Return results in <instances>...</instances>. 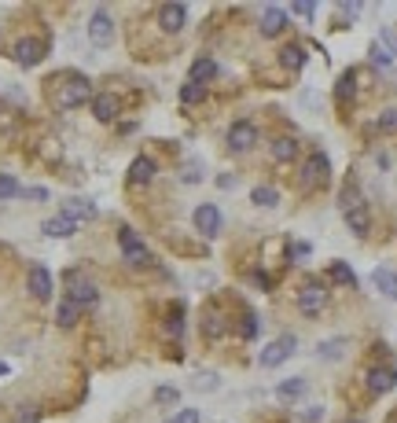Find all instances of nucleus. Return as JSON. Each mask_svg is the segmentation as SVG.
Returning <instances> with one entry per match:
<instances>
[{"mask_svg": "<svg viewBox=\"0 0 397 423\" xmlns=\"http://www.w3.org/2000/svg\"><path fill=\"white\" fill-rule=\"evenodd\" d=\"M81 103H92V85H89V77L74 74V77H66V85H59L56 107H59V111H74V107H81Z\"/></svg>", "mask_w": 397, "mask_h": 423, "instance_id": "f257e3e1", "label": "nucleus"}, {"mask_svg": "<svg viewBox=\"0 0 397 423\" xmlns=\"http://www.w3.org/2000/svg\"><path fill=\"white\" fill-rule=\"evenodd\" d=\"M327 181H331V158L324 151H313L302 166V188L320 191V188H327Z\"/></svg>", "mask_w": 397, "mask_h": 423, "instance_id": "f03ea898", "label": "nucleus"}, {"mask_svg": "<svg viewBox=\"0 0 397 423\" xmlns=\"http://www.w3.org/2000/svg\"><path fill=\"white\" fill-rule=\"evenodd\" d=\"M66 302H74L77 309L96 305L99 302V287L92 280H85L81 272H70V276H66Z\"/></svg>", "mask_w": 397, "mask_h": 423, "instance_id": "7ed1b4c3", "label": "nucleus"}, {"mask_svg": "<svg viewBox=\"0 0 397 423\" xmlns=\"http://www.w3.org/2000/svg\"><path fill=\"white\" fill-rule=\"evenodd\" d=\"M118 247H122V254H125V262L129 265H151L155 258H151V251H147V243L132 232V229H118Z\"/></svg>", "mask_w": 397, "mask_h": 423, "instance_id": "20e7f679", "label": "nucleus"}, {"mask_svg": "<svg viewBox=\"0 0 397 423\" xmlns=\"http://www.w3.org/2000/svg\"><path fill=\"white\" fill-rule=\"evenodd\" d=\"M258 144V125L251 118H236L228 125V151L232 155H243V151H251Z\"/></svg>", "mask_w": 397, "mask_h": 423, "instance_id": "39448f33", "label": "nucleus"}, {"mask_svg": "<svg viewBox=\"0 0 397 423\" xmlns=\"http://www.w3.org/2000/svg\"><path fill=\"white\" fill-rule=\"evenodd\" d=\"M294 346H298V339H294V335H279V339H272V343L261 350L258 365H261V368H279V365H284L287 357L294 353Z\"/></svg>", "mask_w": 397, "mask_h": 423, "instance_id": "423d86ee", "label": "nucleus"}, {"mask_svg": "<svg viewBox=\"0 0 397 423\" xmlns=\"http://www.w3.org/2000/svg\"><path fill=\"white\" fill-rule=\"evenodd\" d=\"M191 225H195V232L198 236H221V210L213 206V203H203V206H195V214H191Z\"/></svg>", "mask_w": 397, "mask_h": 423, "instance_id": "0eeeda50", "label": "nucleus"}, {"mask_svg": "<svg viewBox=\"0 0 397 423\" xmlns=\"http://www.w3.org/2000/svg\"><path fill=\"white\" fill-rule=\"evenodd\" d=\"M324 305H327V287L324 284H305L298 291V313L302 317H317Z\"/></svg>", "mask_w": 397, "mask_h": 423, "instance_id": "6e6552de", "label": "nucleus"}, {"mask_svg": "<svg viewBox=\"0 0 397 423\" xmlns=\"http://www.w3.org/2000/svg\"><path fill=\"white\" fill-rule=\"evenodd\" d=\"M342 217H346V225H350L353 236H368V229H372V203L357 199V203H350L342 210Z\"/></svg>", "mask_w": 397, "mask_h": 423, "instance_id": "1a4fd4ad", "label": "nucleus"}, {"mask_svg": "<svg viewBox=\"0 0 397 423\" xmlns=\"http://www.w3.org/2000/svg\"><path fill=\"white\" fill-rule=\"evenodd\" d=\"M44 52H48V44L41 41V37H19L15 41V63L19 67H37V63L44 59Z\"/></svg>", "mask_w": 397, "mask_h": 423, "instance_id": "9d476101", "label": "nucleus"}, {"mask_svg": "<svg viewBox=\"0 0 397 423\" xmlns=\"http://www.w3.org/2000/svg\"><path fill=\"white\" fill-rule=\"evenodd\" d=\"M287 23H291V11L279 8V4H269V8L261 11L258 30H261V37H279V34L287 30Z\"/></svg>", "mask_w": 397, "mask_h": 423, "instance_id": "9b49d317", "label": "nucleus"}, {"mask_svg": "<svg viewBox=\"0 0 397 423\" xmlns=\"http://www.w3.org/2000/svg\"><path fill=\"white\" fill-rule=\"evenodd\" d=\"M89 41L96 44V48H107L111 41H114V19L99 8V11H92V19H89Z\"/></svg>", "mask_w": 397, "mask_h": 423, "instance_id": "f8f14e48", "label": "nucleus"}, {"mask_svg": "<svg viewBox=\"0 0 397 423\" xmlns=\"http://www.w3.org/2000/svg\"><path fill=\"white\" fill-rule=\"evenodd\" d=\"M364 383H368L372 394H390V390L397 386V368L393 365H372Z\"/></svg>", "mask_w": 397, "mask_h": 423, "instance_id": "ddd939ff", "label": "nucleus"}, {"mask_svg": "<svg viewBox=\"0 0 397 423\" xmlns=\"http://www.w3.org/2000/svg\"><path fill=\"white\" fill-rule=\"evenodd\" d=\"M158 26L165 34H180L188 26V8L184 4H162L158 8Z\"/></svg>", "mask_w": 397, "mask_h": 423, "instance_id": "4468645a", "label": "nucleus"}, {"mask_svg": "<svg viewBox=\"0 0 397 423\" xmlns=\"http://www.w3.org/2000/svg\"><path fill=\"white\" fill-rule=\"evenodd\" d=\"M92 115H96V122H114L122 115V100L111 92H99V96H92Z\"/></svg>", "mask_w": 397, "mask_h": 423, "instance_id": "2eb2a0df", "label": "nucleus"}, {"mask_svg": "<svg viewBox=\"0 0 397 423\" xmlns=\"http://www.w3.org/2000/svg\"><path fill=\"white\" fill-rule=\"evenodd\" d=\"M155 173H158V162L147 158V155H137L132 166H129V184H151Z\"/></svg>", "mask_w": 397, "mask_h": 423, "instance_id": "dca6fc26", "label": "nucleus"}, {"mask_svg": "<svg viewBox=\"0 0 397 423\" xmlns=\"http://www.w3.org/2000/svg\"><path fill=\"white\" fill-rule=\"evenodd\" d=\"M30 295L37 298V302L52 298V272H48L44 265H33L30 269Z\"/></svg>", "mask_w": 397, "mask_h": 423, "instance_id": "f3484780", "label": "nucleus"}, {"mask_svg": "<svg viewBox=\"0 0 397 423\" xmlns=\"http://www.w3.org/2000/svg\"><path fill=\"white\" fill-rule=\"evenodd\" d=\"M218 74H221V67L210 56H195L191 67H188V81H195V85H206V81H213Z\"/></svg>", "mask_w": 397, "mask_h": 423, "instance_id": "a211bd4d", "label": "nucleus"}, {"mask_svg": "<svg viewBox=\"0 0 397 423\" xmlns=\"http://www.w3.org/2000/svg\"><path fill=\"white\" fill-rule=\"evenodd\" d=\"M41 232H44L48 239H70V236L77 232V221H70L66 214H56V217H48V221L41 225Z\"/></svg>", "mask_w": 397, "mask_h": 423, "instance_id": "6ab92c4d", "label": "nucleus"}, {"mask_svg": "<svg viewBox=\"0 0 397 423\" xmlns=\"http://www.w3.org/2000/svg\"><path fill=\"white\" fill-rule=\"evenodd\" d=\"M63 214L70 217V221H96V203H89V199H66V206H63Z\"/></svg>", "mask_w": 397, "mask_h": 423, "instance_id": "aec40b11", "label": "nucleus"}, {"mask_svg": "<svg viewBox=\"0 0 397 423\" xmlns=\"http://www.w3.org/2000/svg\"><path fill=\"white\" fill-rule=\"evenodd\" d=\"M353 96H357V70H346V74L339 77V85H335V100L350 107Z\"/></svg>", "mask_w": 397, "mask_h": 423, "instance_id": "412c9836", "label": "nucleus"}, {"mask_svg": "<svg viewBox=\"0 0 397 423\" xmlns=\"http://www.w3.org/2000/svg\"><path fill=\"white\" fill-rule=\"evenodd\" d=\"M269 151H272L276 162H294V158H298V140H294V137H276Z\"/></svg>", "mask_w": 397, "mask_h": 423, "instance_id": "4be33fe9", "label": "nucleus"}, {"mask_svg": "<svg viewBox=\"0 0 397 423\" xmlns=\"http://www.w3.org/2000/svg\"><path fill=\"white\" fill-rule=\"evenodd\" d=\"M305 394V376H291L276 386V398L279 401H294V398H302Z\"/></svg>", "mask_w": 397, "mask_h": 423, "instance_id": "5701e85b", "label": "nucleus"}, {"mask_svg": "<svg viewBox=\"0 0 397 423\" xmlns=\"http://www.w3.org/2000/svg\"><path fill=\"white\" fill-rule=\"evenodd\" d=\"M279 63H284V70H302L305 67V48L302 44H284Z\"/></svg>", "mask_w": 397, "mask_h": 423, "instance_id": "b1692460", "label": "nucleus"}, {"mask_svg": "<svg viewBox=\"0 0 397 423\" xmlns=\"http://www.w3.org/2000/svg\"><path fill=\"white\" fill-rule=\"evenodd\" d=\"M346 346H350L346 339H324V343L317 346V357L320 361H339V357L346 353Z\"/></svg>", "mask_w": 397, "mask_h": 423, "instance_id": "393cba45", "label": "nucleus"}, {"mask_svg": "<svg viewBox=\"0 0 397 423\" xmlns=\"http://www.w3.org/2000/svg\"><path fill=\"white\" fill-rule=\"evenodd\" d=\"M165 335H170V339L184 335V305H180V302L170 309V317H165Z\"/></svg>", "mask_w": 397, "mask_h": 423, "instance_id": "a878e982", "label": "nucleus"}, {"mask_svg": "<svg viewBox=\"0 0 397 423\" xmlns=\"http://www.w3.org/2000/svg\"><path fill=\"white\" fill-rule=\"evenodd\" d=\"M372 280H375V287L383 291L386 298H397V276H393L390 269H375V272H372Z\"/></svg>", "mask_w": 397, "mask_h": 423, "instance_id": "bb28decb", "label": "nucleus"}, {"mask_svg": "<svg viewBox=\"0 0 397 423\" xmlns=\"http://www.w3.org/2000/svg\"><path fill=\"white\" fill-rule=\"evenodd\" d=\"M203 335L206 339H221L225 335V320L218 309H206V317H203Z\"/></svg>", "mask_w": 397, "mask_h": 423, "instance_id": "cd10ccee", "label": "nucleus"}, {"mask_svg": "<svg viewBox=\"0 0 397 423\" xmlns=\"http://www.w3.org/2000/svg\"><path fill=\"white\" fill-rule=\"evenodd\" d=\"M206 100V85H195V81H188V85H180V103L191 107V103H203Z\"/></svg>", "mask_w": 397, "mask_h": 423, "instance_id": "c85d7f7f", "label": "nucleus"}, {"mask_svg": "<svg viewBox=\"0 0 397 423\" xmlns=\"http://www.w3.org/2000/svg\"><path fill=\"white\" fill-rule=\"evenodd\" d=\"M251 199H254L258 206H276V203H279V191H276L272 184H258V188L251 191Z\"/></svg>", "mask_w": 397, "mask_h": 423, "instance_id": "c756f323", "label": "nucleus"}, {"mask_svg": "<svg viewBox=\"0 0 397 423\" xmlns=\"http://www.w3.org/2000/svg\"><path fill=\"white\" fill-rule=\"evenodd\" d=\"M331 280L342 284V287H357V276H353V269L346 265V262H335V265H331Z\"/></svg>", "mask_w": 397, "mask_h": 423, "instance_id": "7c9ffc66", "label": "nucleus"}, {"mask_svg": "<svg viewBox=\"0 0 397 423\" xmlns=\"http://www.w3.org/2000/svg\"><path fill=\"white\" fill-rule=\"evenodd\" d=\"M77 313H81V309H77L74 302H63V305L56 309V320H59V328H74V324H77Z\"/></svg>", "mask_w": 397, "mask_h": 423, "instance_id": "2f4dec72", "label": "nucleus"}, {"mask_svg": "<svg viewBox=\"0 0 397 423\" xmlns=\"http://www.w3.org/2000/svg\"><path fill=\"white\" fill-rule=\"evenodd\" d=\"M23 188H19V181H15L11 173H0V203H8V199H15Z\"/></svg>", "mask_w": 397, "mask_h": 423, "instance_id": "473e14b6", "label": "nucleus"}, {"mask_svg": "<svg viewBox=\"0 0 397 423\" xmlns=\"http://www.w3.org/2000/svg\"><path fill=\"white\" fill-rule=\"evenodd\" d=\"M357 199H364V195H360L357 181H353V177H350V181H346V188H342V195H339V206L346 210V206H350V203H357Z\"/></svg>", "mask_w": 397, "mask_h": 423, "instance_id": "72a5a7b5", "label": "nucleus"}, {"mask_svg": "<svg viewBox=\"0 0 397 423\" xmlns=\"http://www.w3.org/2000/svg\"><path fill=\"white\" fill-rule=\"evenodd\" d=\"M375 125H379V133H397V107H386Z\"/></svg>", "mask_w": 397, "mask_h": 423, "instance_id": "f704fd0d", "label": "nucleus"}, {"mask_svg": "<svg viewBox=\"0 0 397 423\" xmlns=\"http://www.w3.org/2000/svg\"><path fill=\"white\" fill-rule=\"evenodd\" d=\"M155 401H158V405H177V401H180V390H177V386H158V390H155Z\"/></svg>", "mask_w": 397, "mask_h": 423, "instance_id": "c9c22d12", "label": "nucleus"}, {"mask_svg": "<svg viewBox=\"0 0 397 423\" xmlns=\"http://www.w3.org/2000/svg\"><path fill=\"white\" fill-rule=\"evenodd\" d=\"M258 332H261L258 313H246V317H243V339H258Z\"/></svg>", "mask_w": 397, "mask_h": 423, "instance_id": "e433bc0d", "label": "nucleus"}, {"mask_svg": "<svg viewBox=\"0 0 397 423\" xmlns=\"http://www.w3.org/2000/svg\"><path fill=\"white\" fill-rule=\"evenodd\" d=\"M198 419H203V416H198V409H177L165 423H198Z\"/></svg>", "mask_w": 397, "mask_h": 423, "instance_id": "4c0bfd02", "label": "nucleus"}, {"mask_svg": "<svg viewBox=\"0 0 397 423\" xmlns=\"http://www.w3.org/2000/svg\"><path fill=\"white\" fill-rule=\"evenodd\" d=\"M324 419V405H313V409H302V423H320Z\"/></svg>", "mask_w": 397, "mask_h": 423, "instance_id": "58836bf2", "label": "nucleus"}, {"mask_svg": "<svg viewBox=\"0 0 397 423\" xmlns=\"http://www.w3.org/2000/svg\"><path fill=\"white\" fill-rule=\"evenodd\" d=\"M291 11L302 15V19H313V15H317V4H305V0H302V4H291Z\"/></svg>", "mask_w": 397, "mask_h": 423, "instance_id": "ea45409f", "label": "nucleus"}, {"mask_svg": "<svg viewBox=\"0 0 397 423\" xmlns=\"http://www.w3.org/2000/svg\"><path fill=\"white\" fill-rule=\"evenodd\" d=\"M309 254H313L309 243H294V247H291V258H294V262H302V258H309Z\"/></svg>", "mask_w": 397, "mask_h": 423, "instance_id": "a19ab883", "label": "nucleus"}, {"mask_svg": "<svg viewBox=\"0 0 397 423\" xmlns=\"http://www.w3.org/2000/svg\"><path fill=\"white\" fill-rule=\"evenodd\" d=\"M218 188H236V177H232V173H221V177H218Z\"/></svg>", "mask_w": 397, "mask_h": 423, "instance_id": "79ce46f5", "label": "nucleus"}, {"mask_svg": "<svg viewBox=\"0 0 397 423\" xmlns=\"http://www.w3.org/2000/svg\"><path fill=\"white\" fill-rule=\"evenodd\" d=\"M372 56H375V63H379V67H386V63H390V56L383 52V48H372Z\"/></svg>", "mask_w": 397, "mask_h": 423, "instance_id": "37998d69", "label": "nucleus"}, {"mask_svg": "<svg viewBox=\"0 0 397 423\" xmlns=\"http://www.w3.org/2000/svg\"><path fill=\"white\" fill-rule=\"evenodd\" d=\"M37 416H41V412H33V409H30V405H26V412H23L19 419H23V423H33V419H37Z\"/></svg>", "mask_w": 397, "mask_h": 423, "instance_id": "c03bdc74", "label": "nucleus"}, {"mask_svg": "<svg viewBox=\"0 0 397 423\" xmlns=\"http://www.w3.org/2000/svg\"><path fill=\"white\" fill-rule=\"evenodd\" d=\"M254 284H258V287H269V276H265V272L258 269V272H254Z\"/></svg>", "mask_w": 397, "mask_h": 423, "instance_id": "a18cd8bd", "label": "nucleus"}, {"mask_svg": "<svg viewBox=\"0 0 397 423\" xmlns=\"http://www.w3.org/2000/svg\"><path fill=\"white\" fill-rule=\"evenodd\" d=\"M342 11H346V15H350V19H357V15H360V4H346Z\"/></svg>", "mask_w": 397, "mask_h": 423, "instance_id": "49530a36", "label": "nucleus"}, {"mask_svg": "<svg viewBox=\"0 0 397 423\" xmlns=\"http://www.w3.org/2000/svg\"><path fill=\"white\" fill-rule=\"evenodd\" d=\"M8 376V361H0V379H4Z\"/></svg>", "mask_w": 397, "mask_h": 423, "instance_id": "de8ad7c7", "label": "nucleus"}, {"mask_svg": "<svg viewBox=\"0 0 397 423\" xmlns=\"http://www.w3.org/2000/svg\"><path fill=\"white\" fill-rule=\"evenodd\" d=\"M350 423H360V419H350Z\"/></svg>", "mask_w": 397, "mask_h": 423, "instance_id": "09e8293b", "label": "nucleus"}]
</instances>
